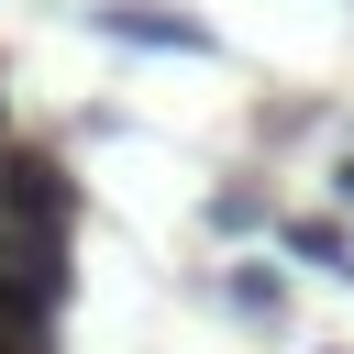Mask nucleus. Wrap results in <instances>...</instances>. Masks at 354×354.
<instances>
[{"label": "nucleus", "mask_w": 354, "mask_h": 354, "mask_svg": "<svg viewBox=\"0 0 354 354\" xmlns=\"http://www.w3.org/2000/svg\"><path fill=\"white\" fill-rule=\"evenodd\" d=\"M66 221H77V177H66V155H44V144H0V232H44V243H66Z\"/></svg>", "instance_id": "nucleus-1"}, {"label": "nucleus", "mask_w": 354, "mask_h": 354, "mask_svg": "<svg viewBox=\"0 0 354 354\" xmlns=\"http://www.w3.org/2000/svg\"><path fill=\"white\" fill-rule=\"evenodd\" d=\"M55 310H66V243L0 232V332H44L55 343Z\"/></svg>", "instance_id": "nucleus-2"}, {"label": "nucleus", "mask_w": 354, "mask_h": 354, "mask_svg": "<svg viewBox=\"0 0 354 354\" xmlns=\"http://www.w3.org/2000/svg\"><path fill=\"white\" fill-rule=\"evenodd\" d=\"M100 33H111V44H166V55H210V33H199L188 11H133V0H111V11H100Z\"/></svg>", "instance_id": "nucleus-3"}, {"label": "nucleus", "mask_w": 354, "mask_h": 354, "mask_svg": "<svg viewBox=\"0 0 354 354\" xmlns=\"http://www.w3.org/2000/svg\"><path fill=\"white\" fill-rule=\"evenodd\" d=\"M288 254H299V266H321V277H354V243H343V221H288Z\"/></svg>", "instance_id": "nucleus-4"}, {"label": "nucleus", "mask_w": 354, "mask_h": 354, "mask_svg": "<svg viewBox=\"0 0 354 354\" xmlns=\"http://www.w3.org/2000/svg\"><path fill=\"white\" fill-rule=\"evenodd\" d=\"M232 310H243V321H266V310H277V277H266V266H243V277H232Z\"/></svg>", "instance_id": "nucleus-5"}, {"label": "nucleus", "mask_w": 354, "mask_h": 354, "mask_svg": "<svg viewBox=\"0 0 354 354\" xmlns=\"http://www.w3.org/2000/svg\"><path fill=\"white\" fill-rule=\"evenodd\" d=\"M0 354H55V343L44 332H0Z\"/></svg>", "instance_id": "nucleus-6"}, {"label": "nucleus", "mask_w": 354, "mask_h": 354, "mask_svg": "<svg viewBox=\"0 0 354 354\" xmlns=\"http://www.w3.org/2000/svg\"><path fill=\"white\" fill-rule=\"evenodd\" d=\"M343 199H354V166H343Z\"/></svg>", "instance_id": "nucleus-7"}]
</instances>
